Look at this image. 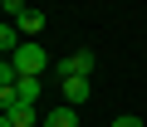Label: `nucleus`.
<instances>
[{"instance_id": "obj_1", "label": "nucleus", "mask_w": 147, "mask_h": 127, "mask_svg": "<svg viewBox=\"0 0 147 127\" xmlns=\"http://www.w3.org/2000/svg\"><path fill=\"white\" fill-rule=\"evenodd\" d=\"M10 64L20 74H30V78H44V69H49V54H44V44L39 39H25L15 54H10Z\"/></svg>"}, {"instance_id": "obj_2", "label": "nucleus", "mask_w": 147, "mask_h": 127, "mask_svg": "<svg viewBox=\"0 0 147 127\" xmlns=\"http://www.w3.org/2000/svg\"><path fill=\"white\" fill-rule=\"evenodd\" d=\"M93 64H98L93 49H74V54H64V59L54 64V74H59V78H88V74H93Z\"/></svg>"}, {"instance_id": "obj_3", "label": "nucleus", "mask_w": 147, "mask_h": 127, "mask_svg": "<svg viewBox=\"0 0 147 127\" xmlns=\"http://www.w3.org/2000/svg\"><path fill=\"white\" fill-rule=\"evenodd\" d=\"M15 98L39 108V98H44V78H30V74H20V78H15Z\"/></svg>"}, {"instance_id": "obj_4", "label": "nucleus", "mask_w": 147, "mask_h": 127, "mask_svg": "<svg viewBox=\"0 0 147 127\" xmlns=\"http://www.w3.org/2000/svg\"><path fill=\"white\" fill-rule=\"evenodd\" d=\"M59 98H64V103H74V108L88 103V78H59Z\"/></svg>"}, {"instance_id": "obj_5", "label": "nucleus", "mask_w": 147, "mask_h": 127, "mask_svg": "<svg viewBox=\"0 0 147 127\" xmlns=\"http://www.w3.org/2000/svg\"><path fill=\"white\" fill-rule=\"evenodd\" d=\"M44 127H79V108H74V103L49 108V112H44Z\"/></svg>"}, {"instance_id": "obj_6", "label": "nucleus", "mask_w": 147, "mask_h": 127, "mask_svg": "<svg viewBox=\"0 0 147 127\" xmlns=\"http://www.w3.org/2000/svg\"><path fill=\"white\" fill-rule=\"evenodd\" d=\"M5 117H10L15 127H44L39 112H34V103H15V108H5Z\"/></svg>"}, {"instance_id": "obj_7", "label": "nucleus", "mask_w": 147, "mask_h": 127, "mask_svg": "<svg viewBox=\"0 0 147 127\" xmlns=\"http://www.w3.org/2000/svg\"><path fill=\"white\" fill-rule=\"evenodd\" d=\"M15 25H20V34H25V39H34V34H39V29L49 25V15H44V10H25V15H20Z\"/></svg>"}, {"instance_id": "obj_8", "label": "nucleus", "mask_w": 147, "mask_h": 127, "mask_svg": "<svg viewBox=\"0 0 147 127\" xmlns=\"http://www.w3.org/2000/svg\"><path fill=\"white\" fill-rule=\"evenodd\" d=\"M20 44H25V34H20V25H15V20H5V25H0V49H5V59H10V54H15Z\"/></svg>"}, {"instance_id": "obj_9", "label": "nucleus", "mask_w": 147, "mask_h": 127, "mask_svg": "<svg viewBox=\"0 0 147 127\" xmlns=\"http://www.w3.org/2000/svg\"><path fill=\"white\" fill-rule=\"evenodd\" d=\"M0 10H5V20H20L30 5H25V0H0Z\"/></svg>"}, {"instance_id": "obj_10", "label": "nucleus", "mask_w": 147, "mask_h": 127, "mask_svg": "<svg viewBox=\"0 0 147 127\" xmlns=\"http://www.w3.org/2000/svg\"><path fill=\"white\" fill-rule=\"evenodd\" d=\"M108 127H147V122H142V117H132V112H123V117H113Z\"/></svg>"}, {"instance_id": "obj_11", "label": "nucleus", "mask_w": 147, "mask_h": 127, "mask_svg": "<svg viewBox=\"0 0 147 127\" xmlns=\"http://www.w3.org/2000/svg\"><path fill=\"white\" fill-rule=\"evenodd\" d=\"M0 127H15V122H10V117H0Z\"/></svg>"}]
</instances>
